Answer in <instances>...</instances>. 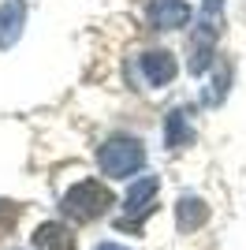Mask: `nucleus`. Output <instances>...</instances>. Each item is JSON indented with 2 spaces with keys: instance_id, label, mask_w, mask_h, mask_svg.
Wrapping results in <instances>:
<instances>
[{
  "instance_id": "obj_1",
  "label": "nucleus",
  "mask_w": 246,
  "mask_h": 250,
  "mask_svg": "<svg viewBox=\"0 0 246 250\" xmlns=\"http://www.w3.org/2000/svg\"><path fill=\"white\" fill-rule=\"evenodd\" d=\"M108 206H116V194L104 187L101 179H79V183H71V187L63 190V198H60L63 213L75 217V220H86V224L104 217Z\"/></svg>"
},
{
  "instance_id": "obj_2",
  "label": "nucleus",
  "mask_w": 246,
  "mask_h": 250,
  "mask_svg": "<svg viewBox=\"0 0 246 250\" xmlns=\"http://www.w3.org/2000/svg\"><path fill=\"white\" fill-rule=\"evenodd\" d=\"M97 165L108 179H127L145 168V146L131 135H116L97 149Z\"/></svg>"
},
{
  "instance_id": "obj_3",
  "label": "nucleus",
  "mask_w": 246,
  "mask_h": 250,
  "mask_svg": "<svg viewBox=\"0 0 246 250\" xmlns=\"http://www.w3.org/2000/svg\"><path fill=\"white\" fill-rule=\"evenodd\" d=\"M157 190H161V179H157V176H142V179H134L131 190L123 194V220H116V228L138 231V224H142V220L153 213V198H157Z\"/></svg>"
},
{
  "instance_id": "obj_4",
  "label": "nucleus",
  "mask_w": 246,
  "mask_h": 250,
  "mask_svg": "<svg viewBox=\"0 0 246 250\" xmlns=\"http://www.w3.org/2000/svg\"><path fill=\"white\" fill-rule=\"evenodd\" d=\"M138 67H142L145 75V86H153V90H161V86H168L175 79V56L164 49H149L138 56Z\"/></svg>"
},
{
  "instance_id": "obj_5",
  "label": "nucleus",
  "mask_w": 246,
  "mask_h": 250,
  "mask_svg": "<svg viewBox=\"0 0 246 250\" xmlns=\"http://www.w3.org/2000/svg\"><path fill=\"white\" fill-rule=\"evenodd\" d=\"M205 220H209V206H205V198H198V194H183V198L175 202V228L183 231V235L205 228Z\"/></svg>"
},
{
  "instance_id": "obj_6",
  "label": "nucleus",
  "mask_w": 246,
  "mask_h": 250,
  "mask_svg": "<svg viewBox=\"0 0 246 250\" xmlns=\"http://www.w3.org/2000/svg\"><path fill=\"white\" fill-rule=\"evenodd\" d=\"M26 26V4L22 0H4L0 4V49H11Z\"/></svg>"
},
{
  "instance_id": "obj_7",
  "label": "nucleus",
  "mask_w": 246,
  "mask_h": 250,
  "mask_svg": "<svg viewBox=\"0 0 246 250\" xmlns=\"http://www.w3.org/2000/svg\"><path fill=\"white\" fill-rule=\"evenodd\" d=\"M190 19V8L183 0H153L149 4V22L157 30H175V26H186Z\"/></svg>"
},
{
  "instance_id": "obj_8",
  "label": "nucleus",
  "mask_w": 246,
  "mask_h": 250,
  "mask_svg": "<svg viewBox=\"0 0 246 250\" xmlns=\"http://www.w3.org/2000/svg\"><path fill=\"white\" fill-rule=\"evenodd\" d=\"M34 250H75V231L60 220H45L34 231Z\"/></svg>"
},
{
  "instance_id": "obj_9",
  "label": "nucleus",
  "mask_w": 246,
  "mask_h": 250,
  "mask_svg": "<svg viewBox=\"0 0 246 250\" xmlns=\"http://www.w3.org/2000/svg\"><path fill=\"white\" fill-rule=\"evenodd\" d=\"M227 90H231V60H216V71L209 75L205 86H202V104H205V108L224 104Z\"/></svg>"
},
{
  "instance_id": "obj_10",
  "label": "nucleus",
  "mask_w": 246,
  "mask_h": 250,
  "mask_svg": "<svg viewBox=\"0 0 246 250\" xmlns=\"http://www.w3.org/2000/svg\"><path fill=\"white\" fill-rule=\"evenodd\" d=\"M190 142H194V127H190L186 108H172L168 120H164V146L168 149H186Z\"/></svg>"
},
{
  "instance_id": "obj_11",
  "label": "nucleus",
  "mask_w": 246,
  "mask_h": 250,
  "mask_svg": "<svg viewBox=\"0 0 246 250\" xmlns=\"http://www.w3.org/2000/svg\"><path fill=\"white\" fill-rule=\"evenodd\" d=\"M216 34L220 30H213V26H202V30L194 34V42H190V71L194 75H205L209 71V63H213V45H216Z\"/></svg>"
},
{
  "instance_id": "obj_12",
  "label": "nucleus",
  "mask_w": 246,
  "mask_h": 250,
  "mask_svg": "<svg viewBox=\"0 0 246 250\" xmlns=\"http://www.w3.org/2000/svg\"><path fill=\"white\" fill-rule=\"evenodd\" d=\"M19 217H22V206H19V202H11V198H0V239L15 231Z\"/></svg>"
},
{
  "instance_id": "obj_13",
  "label": "nucleus",
  "mask_w": 246,
  "mask_h": 250,
  "mask_svg": "<svg viewBox=\"0 0 246 250\" xmlns=\"http://www.w3.org/2000/svg\"><path fill=\"white\" fill-rule=\"evenodd\" d=\"M202 15H205V26L220 30L224 26V0H202Z\"/></svg>"
},
{
  "instance_id": "obj_14",
  "label": "nucleus",
  "mask_w": 246,
  "mask_h": 250,
  "mask_svg": "<svg viewBox=\"0 0 246 250\" xmlns=\"http://www.w3.org/2000/svg\"><path fill=\"white\" fill-rule=\"evenodd\" d=\"M93 250H131V247H123V243H97Z\"/></svg>"
}]
</instances>
